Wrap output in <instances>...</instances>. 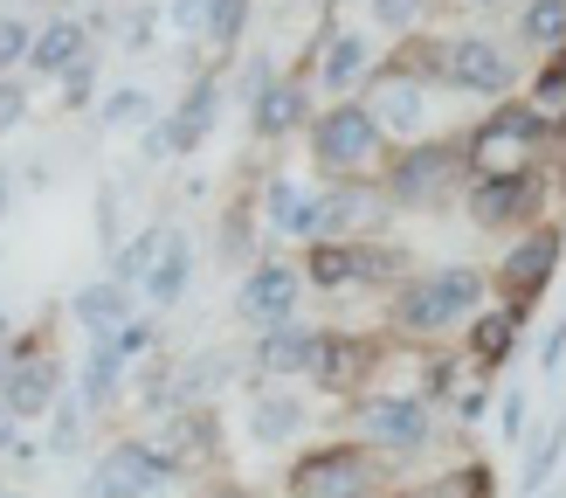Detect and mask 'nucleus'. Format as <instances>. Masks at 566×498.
Masks as SVG:
<instances>
[{
	"label": "nucleus",
	"mask_w": 566,
	"mask_h": 498,
	"mask_svg": "<svg viewBox=\"0 0 566 498\" xmlns=\"http://www.w3.org/2000/svg\"><path fill=\"white\" fill-rule=\"evenodd\" d=\"M546 132H553V125H546L532 104H497L491 118L463 138L470 187H476V180H518V174H539V153L553 146Z\"/></svg>",
	"instance_id": "obj_1"
},
{
	"label": "nucleus",
	"mask_w": 566,
	"mask_h": 498,
	"mask_svg": "<svg viewBox=\"0 0 566 498\" xmlns=\"http://www.w3.org/2000/svg\"><path fill=\"white\" fill-rule=\"evenodd\" d=\"M476 298H484V270H470V263L415 270L408 284L394 291V332H415V340H429V332H449L457 319L476 312Z\"/></svg>",
	"instance_id": "obj_2"
},
{
	"label": "nucleus",
	"mask_w": 566,
	"mask_h": 498,
	"mask_svg": "<svg viewBox=\"0 0 566 498\" xmlns=\"http://www.w3.org/2000/svg\"><path fill=\"white\" fill-rule=\"evenodd\" d=\"M380 153H387V132H380V118L366 104H332L318 125H311V159L325 166V174H338V187L346 180H359V174H374L380 166Z\"/></svg>",
	"instance_id": "obj_3"
},
{
	"label": "nucleus",
	"mask_w": 566,
	"mask_h": 498,
	"mask_svg": "<svg viewBox=\"0 0 566 498\" xmlns=\"http://www.w3.org/2000/svg\"><path fill=\"white\" fill-rule=\"evenodd\" d=\"M387 470L366 443H325V450H304L291 470V498H380Z\"/></svg>",
	"instance_id": "obj_4"
},
{
	"label": "nucleus",
	"mask_w": 566,
	"mask_h": 498,
	"mask_svg": "<svg viewBox=\"0 0 566 498\" xmlns=\"http://www.w3.org/2000/svg\"><path fill=\"white\" fill-rule=\"evenodd\" d=\"M457 180H470V159H463V138H421L401 159L387 166V201L394 208H429L442 201Z\"/></svg>",
	"instance_id": "obj_5"
},
{
	"label": "nucleus",
	"mask_w": 566,
	"mask_h": 498,
	"mask_svg": "<svg viewBox=\"0 0 566 498\" xmlns=\"http://www.w3.org/2000/svg\"><path fill=\"white\" fill-rule=\"evenodd\" d=\"M304 277L311 284H394L401 291L408 284V249H394V242H311V257H304Z\"/></svg>",
	"instance_id": "obj_6"
},
{
	"label": "nucleus",
	"mask_w": 566,
	"mask_h": 498,
	"mask_svg": "<svg viewBox=\"0 0 566 498\" xmlns=\"http://www.w3.org/2000/svg\"><path fill=\"white\" fill-rule=\"evenodd\" d=\"M353 429H359L366 450H394V457H415L421 443L436 436L429 402H421V395H366L353 408Z\"/></svg>",
	"instance_id": "obj_7"
},
{
	"label": "nucleus",
	"mask_w": 566,
	"mask_h": 498,
	"mask_svg": "<svg viewBox=\"0 0 566 498\" xmlns=\"http://www.w3.org/2000/svg\"><path fill=\"white\" fill-rule=\"evenodd\" d=\"M518 83L512 55H504L491 35H449L442 42V91H463V97H504Z\"/></svg>",
	"instance_id": "obj_8"
},
{
	"label": "nucleus",
	"mask_w": 566,
	"mask_h": 498,
	"mask_svg": "<svg viewBox=\"0 0 566 498\" xmlns=\"http://www.w3.org/2000/svg\"><path fill=\"white\" fill-rule=\"evenodd\" d=\"M180 478V464L159 450V443H118L104 464H97V478H91V498H153Z\"/></svg>",
	"instance_id": "obj_9"
},
{
	"label": "nucleus",
	"mask_w": 566,
	"mask_h": 498,
	"mask_svg": "<svg viewBox=\"0 0 566 498\" xmlns=\"http://www.w3.org/2000/svg\"><path fill=\"white\" fill-rule=\"evenodd\" d=\"M366 111L380 118L387 138H408V146H421V132H429V83L408 76V70H380L374 83H366Z\"/></svg>",
	"instance_id": "obj_10"
},
{
	"label": "nucleus",
	"mask_w": 566,
	"mask_h": 498,
	"mask_svg": "<svg viewBox=\"0 0 566 498\" xmlns=\"http://www.w3.org/2000/svg\"><path fill=\"white\" fill-rule=\"evenodd\" d=\"M553 270H559V236L553 229H525L512 249H504V263H497L504 304H512V312H532V298L553 284Z\"/></svg>",
	"instance_id": "obj_11"
},
{
	"label": "nucleus",
	"mask_w": 566,
	"mask_h": 498,
	"mask_svg": "<svg viewBox=\"0 0 566 498\" xmlns=\"http://www.w3.org/2000/svg\"><path fill=\"white\" fill-rule=\"evenodd\" d=\"M297 291H304V277L291 263H256V270L242 277V291H235V312L249 325H263V332L297 325Z\"/></svg>",
	"instance_id": "obj_12"
},
{
	"label": "nucleus",
	"mask_w": 566,
	"mask_h": 498,
	"mask_svg": "<svg viewBox=\"0 0 566 498\" xmlns=\"http://www.w3.org/2000/svg\"><path fill=\"white\" fill-rule=\"evenodd\" d=\"M55 387H63L55 360H49V353H35V346H14V353H8V367H0V408L28 423V415H42L49 402H63Z\"/></svg>",
	"instance_id": "obj_13"
},
{
	"label": "nucleus",
	"mask_w": 566,
	"mask_h": 498,
	"mask_svg": "<svg viewBox=\"0 0 566 498\" xmlns=\"http://www.w3.org/2000/svg\"><path fill=\"white\" fill-rule=\"evenodd\" d=\"M546 201V180L539 174H518V180H476L470 187V221L476 229H518L532 221Z\"/></svg>",
	"instance_id": "obj_14"
},
{
	"label": "nucleus",
	"mask_w": 566,
	"mask_h": 498,
	"mask_svg": "<svg viewBox=\"0 0 566 498\" xmlns=\"http://www.w3.org/2000/svg\"><path fill=\"white\" fill-rule=\"evenodd\" d=\"M394 215V201L387 194H374V187H359V180H346V187H325V221H318V242H359V229H380V221Z\"/></svg>",
	"instance_id": "obj_15"
},
{
	"label": "nucleus",
	"mask_w": 566,
	"mask_h": 498,
	"mask_svg": "<svg viewBox=\"0 0 566 498\" xmlns=\"http://www.w3.org/2000/svg\"><path fill=\"white\" fill-rule=\"evenodd\" d=\"M138 353H146V325H125L118 340H97L91 360H83V387H76V395L91 402V408H104L111 395H118V381H125V367H132Z\"/></svg>",
	"instance_id": "obj_16"
},
{
	"label": "nucleus",
	"mask_w": 566,
	"mask_h": 498,
	"mask_svg": "<svg viewBox=\"0 0 566 498\" xmlns=\"http://www.w3.org/2000/svg\"><path fill=\"white\" fill-rule=\"evenodd\" d=\"M318 353H325V332H311V325H276V332H263L256 367H263L270 381H297V374H318Z\"/></svg>",
	"instance_id": "obj_17"
},
{
	"label": "nucleus",
	"mask_w": 566,
	"mask_h": 498,
	"mask_svg": "<svg viewBox=\"0 0 566 498\" xmlns=\"http://www.w3.org/2000/svg\"><path fill=\"white\" fill-rule=\"evenodd\" d=\"M132 298H138V291H125V284H111V277H104V284H83V291L70 298V312H76V325L91 332V340H118L125 325H138V319H132Z\"/></svg>",
	"instance_id": "obj_18"
},
{
	"label": "nucleus",
	"mask_w": 566,
	"mask_h": 498,
	"mask_svg": "<svg viewBox=\"0 0 566 498\" xmlns=\"http://www.w3.org/2000/svg\"><path fill=\"white\" fill-rule=\"evenodd\" d=\"M270 229L276 236H304L318 242V221H325V187H297V180H270Z\"/></svg>",
	"instance_id": "obj_19"
},
{
	"label": "nucleus",
	"mask_w": 566,
	"mask_h": 498,
	"mask_svg": "<svg viewBox=\"0 0 566 498\" xmlns=\"http://www.w3.org/2000/svg\"><path fill=\"white\" fill-rule=\"evenodd\" d=\"M214 111H221V76H193L187 97H180V111L166 118V132H174V153H193V146H201V138L214 132Z\"/></svg>",
	"instance_id": "obj_20"
},
{
	"label": "nucleus",
	"mask_w": 566,
	"mask_h": 498,
	"mask_svg": "<svg viewBox=\"0 0 566 498\" xmlns=\"http://www.w3.org/2000/svg\"><path fill=\"white\" fill-rule=\"evenodd\" d=\"M174 221H153V229L146 236H132L125 249H118V257H111V284H125V291H146L153 284V270H159V257H166V249H174Z\"/></svg>",
	"instance_id": "obj_21"
},
{
	"label": "nucleus",
	"mask_w": 566,
	"mask_h": 498,
	"mask_svg": "<svg viewBox=\"0 0 566 498\" xmlns=\"http://www.w3.org/2000/svg\"><path fill=\"white\" fill-rule=\"evenodd\" d=\"M374 70V42L359 35V28H332V42H325V63H318V83L325 91H338V104H346V91Z\"/></svg>",
	"instance_id": "obj_22"
},
{
	"label": "nucleus",
	"mask_w": 566,
	"mask_h": 498,
	"mask_svg": "<svg viewBox=\"0 0 566 498\" xmlns=\"http://www.w3.org/2000/svg\"><path fill=\"white\" fill-rule=\"evenodd\" d=\"M304 423H311V415H304V402H297V387H263L256 408H249V436L270 443V450H276V443H291Z\"/></svg>",
	"instance_id": "obj_23"
},
{
	"label": "nucleus",
	"mask_w": 566,
	"mask_h": 498,
	"mask_svg": "<svg viewBox=\"0 0 566 498\" xmlns=\"http://www.w3.org/2000/svg\"><path fill=\"white\" fill-rule=\"evenodd\" d=\"M304 118H311V97H304L297 76H276L270 91L256 97V138H291Z\"/></svg>",
	"instance_id": "obj_24"
},
{
	"label": "nucleus",
	"mask_w": 566,
	"mask_h": 498,
	"mask_svg": "<svg viewBox=\"0 0 566 498\" xmlns=\"http://www.w3.org/2000/svg\"><path fill=\"white\" fill-rule=\"evenodd\" d=\"M83 55H91V49H83V21L63 14V21H49L42 35H35V55H28V70H42V76H70Z\"/></svg>",
	"instance_id": "obj_25"
},
{
	"label": "nucleus",
	"mask_w": 566,
	"mask_h": 498,
	"mask_svg": "<svg viewBox=\"0 0 566 498\" xmlns=\"http://www.w3.org/2000/svg\"><path fill=\"white\" fill-rule=\"evenodd\" d=\"M366 367H374V340H346V332H325V353H318V374L311 381H325L346 395L353 381H366Z\"/></svg>",
	"instance_id": "obj_26"
},
{
	"label": "nucleus",
	"mask_w": 566,
	"mask_h": 498,
	"mask_svg": "<svg viewBox=\"0 0 566 498\" xmlns=\"http://www.w3.org/2000/svg\"><path fill=\"white\" fill-rule=\"evenodd\" d=\"M518 325H525V312H512V304H497V312H476V319H470V360H476V367H497V360L512 353Z\"/></svg>",
	"instance_id": "obj_27"
},
{
	"label": "nucleus",
	"mask_w": 566,
	"mask_h": 498,
	"mask_svg": "<svg viewBox=\"0 0 566 498\" xmlns=\"http://www.w3.org/2000/svg\"><path fill=\"white\" fill-rule=\"evenodd\" d=\"M518 35L532 49H559L566 55V8L559 0H532V8H518Z\"/></svg>",
	"instance_id": "obj_28"
},
{
	"label": "nucleus",
	"mask_w": 566,
	"mask_h": 498,
	"mask_svg": "<svg viewBox=\"0 0 566 498\" xmlns=\"http://www.w3.org/2000/svg\"><path fill=\"white\" fill-rule=\"evenodd\" d=\"M187 277H193V257H187V236H174V249L159 257V270H153V284H146V298L153 304H180V291H187Z\"/></svg>",
	"instance_id": "obj_29"
},
{
	"label": "nucleus",
	"mask_w": 566,
	"mask_h": 498,
	"mask_svg": "<svg viewBox=\"0 0 566 498\" xmlns=\"http://www.w3.org/2000/svg\"><path fill=\"white\" fill-rule=\"evenodd\" d=\"M429 498H491V470L484 464H457L449 478L429 485Z\"/></svg>",
	"instance_id": "obj_30"
},
{
	"label": "nucleus",
	"mask_w": 566,
	"mask_h": 498,
	"mask_svg": "<svg viewBox=\"0 0 566 498\" xmlns=\"http://www.w3.org/2000/svg\"><path fill=\"white\" fill-rule=\"evenodd\" d=\"M532 111H539V118L553 125V118H566V55H559V63L539 76V83H532V97H525Z\"/></svg>",
	"instance_id": "obj_31"
},
{
	"label": "nucleus",
	"mask_w": 566,
	"mask_h": 498,
	"mask_svg": "<svg viewBox=\"0 0 566 498\" xmlns=\"http://www.w3.org/2000/svg\"><path fill=\"white\" fill-rule=\"evenodd\" d=\"M35 55V35H28V21L21 14H0V70H14Z\"/></svg>",
	"instance_id": "obj_32"
},
{
	"label": "nucleus",
	"mask_w": 566,
	"mask_h": 498,
	"mask_svg": "<svg viewBox=\"0 0 566 498\" xmlns=\"http://www.w3.org/2000/svg\"><path fill=\"white\" fill-rule=\"evenodd\" d=\"M201 28H208L214 42H235L242 28H249V8H242V0H214V8L201 14Z\"/></svg>",
	"instance_id": "obj_33"
},
{
	"label": "nucleus",
	"mask_w": 566,
	"mask_h": 498,
	"mask_svg": "<svg viewBox=\"0 0 566 498\" xmlns=\"http://www.w3.org/2000/svg\"><path fill=\"white\" fill-rule=\"evenodd\" d=\"M83 415H91V402H83V395H76V387H70V395H63V402H55V436H49V443H55V450H70V443H76V429H83Z\"/></svg>",
	"instance_id": "obj_34"
},
{
	"label": "nucleus",
	"mask_w": 566,
	"mask_h": 498,
	"mask_svg": "<svg viewBox=\"0 0 566 498\" xmlns=\"http://www.w3.org/2000/svg\"><path fill=\"white\" fill-rule=\"evenodd\" d=\"M559 436H566V429H553V436L539 443V450H532V457H525V470H518V491H539V485L553 478V457H559Z\"/></svg>",
	"instance_id": "obj_35"
},
{
	"label": "nucleus",
	"mask_w": 566,
	"mask_h": 498,
	"mask_svg": "<svg viewBox=\"0 0 566 498\" xmlns=\"http://www.w3.org/2000/svg\"><path fill=\"white\" fill-rule=\"evenodd\" d=\"M138 118H153V97H146V91H111L104 125H138Z\"/></svg>",
	"instance_id": "obj_36"
},
{
	"label": "nucleus",
	"mask_w": 566,
	"mask_h": 498,
	"mask_svg": "<svg viewBox=\"0 0 566 498\" xmlns=\"http://www.w3.org/2000/svg\"><path fill=\"white\" fill-rule=\"evenodd\" d=\"M91 97H97V63H91V55H83V63H76L70 76H63V104L76 111V104H91Z\"/></svg>",
	"instance_id": "obj_37"
},
{
	"label": "nucleus",
	"mask_w": 566,
	"mask_h": 498,
	"mask_svg": "<svg viewBox=\"0 0 566 498\" xmlns=\"http://www.w3.org/2000/svg\"><path fill=\"white\" fill-rule=\"evenodd\" d=\"M21 111H28V83L21 76H0V132L21 125Z\"/></svg>",
	"instance_id": "obj_38"
},
{
	"label": "nucleus",
	"mask_w": 566,
	"mask_h": 498,
	"mask_svg": "<svg viewBox=\"0 0 566 498\" xmlns=\"http://www.w3.org/2000/svg\"><path fill=\"white\" fill-rule=\"evenodd\" d=\"M374 21H387V28H415V21H421V8H415V0H380Z\"/></svg>",
	"instance_id": "obj_39"
},
{
	"label": "nucleus",
	"mask_w": 566,
	"mask_h": 498,
	"mask_svg": "<svg viewBox=\"0 0 566 498\" xmlns=\"http://www.w3.org/2000/svg\"><path fill=\"white\" fill-rule=\"evenodd\" d=\"M518 429H525V387H518V395H504V436L518 443Z\"/></svg>",
	"instance_id": "obj_40"
},
{
	"label": "nucleus",
	"mask_w": 566,
	"mask_h": 498,
	"mask_svg": "<svg viewBox=\"0 0 566 498\" xmlns=\"http://www.w3.org/2000/svg\"><path fill=\"white\" fill-rule=\"evenodd\" d=\"M559 353H566V319H559V325L546 332V346H539V360H546V374L559 367Z\"/></svg>",
	"instance_id": "obj_41"
},
{
	"label": "nucleus",
	"mask_w": 566,
	"mask_h": 498,
	"mask_svg": "<svg viewBox=\"0 0 566 498\" xmlns=\"http://www.w3.org/2000/svg\"><path fill=\"white\" fill-rule=\"evenodd\" d=\"M484 402H491L484 387H463V395H457V415H463V423H476V415H484Z\"/></svg>",
	"instance_id": "obj_42"
},
{
	"label": "nucleus",
	"mask_w": 566,
	"mask_h": 498,
	"mask_svg": "<svg viewBox=\"0 0 566 498\" xmlns=\"http://www.w3.org/2000/svg\"><path fill=\"white\" fill-rule=\"evenodd\" d=\"M14 443H21V429H14V415H8V408H0V450H8V457H14Z\"/></svg>",
	"instance_id": "obj_43"
},
{
	"label": "nucleus",
	"mask_w": 566,
	"mask_h": 498,
	"mask_svg": "<svg viewBox=\"0 0 566 498\" xmlns=\"http://www.w3.org/2000/svg\"><path fill=\"white\" fill-rule=\"evenodd\" d=\"M559 194H566V118H559Z\"/></svg>",
	"instance_id": "obj_44"
},
{
	"label": "nucleus",
	"mask_w": 566,
	"mask_h": 498,
	"mask_svg": "<svg viewBox=\"0 0 566 498\" xmlns=\"http://www.w3.org/2000/svg\"><path fill=\"white\" fill-rule=\"evenodd\" d=\"M8 187H14V180H8V166H0V215H8Z\"/></svg>",
	"instance_id": "obj_45"
},
{
	"label": "nucleus",
	"mask_w": 566,
	"mask_h": 498,
	"mask_svg": "<svg viewBox=\"0 0 566 498\" xmlns=\"http://www.w3.org/2000/svg\"><path fill=\"white\" fill-rule=\"evenodd\" d=\"M208 498H249V491H235V485H221V491H208Z\"/></svg>",
	"instance_id": "obj_46"
},
{
	"label": "nucleus",
	"mask_w": 566,
	"mask_h": 498,
	"mask_svg": "<svg viewBox=\"0 0 566 498\" xmlns=\"http://www.w3.org/2000/svg\"><path fill=\"white\" fill-rule=\"evenodd\" d=\"M0 498H14V491H0Z\"/></svg>",
	"instance_id": "obj_47"
},
{
	"label": "nucleus",
	"mask_w": 566,
	"mask_h": 498,
	"mask_svg": "<svg viewBox=\"0 0 566 498\" xmlns=\"http://www.w3.org/2000/svg\"><path fill=\"white\" fill-rule=\"evenodd\" d=\"M559 498H566V491H559Z\"/></svg>",
	"instance_id": "obj_48"
}]
</instances>
